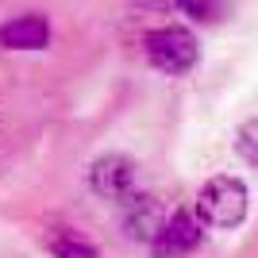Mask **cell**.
Returning <instances> with one entry per match:
<instances>
[{"mask_svg": "<svg viewBox=\"0 0 258 258\" xmlns=\"http://www.w3.org/2000/svg\"><path fill=\"white\" fill-rule=\"evenodd\" d=\"M162 220H166V205L151 193H127L119 201V227L135 243H151L158 235Z\"/></svg>", "mask_w": 258, "mask_h": 258, "instance_id": "5", "label": "cell"}, {"mask_svg": "<svg viewBox=\"0 0 258 258\" xmlns=\"http://www.w3.org/2000/svg\"><path fill=\"white\" fill-rule=\"evenodd\" d=\"M0 46L4 50H46L50 46V20L39 12H23L0 23Z\"/></svg>", "mask_w": 258, "mask_h": 258, "instance_id": "6", "label": "cell"}, {"mask_svg": "<svg viewBox=\"0 0 258 258\" xmlns=\"http://www.w3.org/2000/svg\"><path fill=\"white\" fill-rule=\"evenodd\" d=\"M143 54L154 70L170 77H181L189 74L197 62H201V43L197 35L181 23H166V27H154V31L143 35Z\"/></svg>", "mask_w": 258, "mask_h": 258, "instance_id": "2", "label": "cell"}, {"mask_svg": "<svg viewBox=\"0 0 258 258\" xmlns=\"http://www.w3.org/2000/svg\"><path fill=\"white\" fill-rule=\"evenodd\" d=\"M85 181L100 201H116L119 205L127 193H135V162L127 154H100V158L89 162Z\"/></svg>", "mask_w": 258, "mask_h": 258, "instance_id": "4", "label": "cell"}, {"mask_svg": "<svg viewBox=\"0 0 258 258\" xmlns=\"http://www.w3.org/2000/svg\"><path fill=\"white\" fill-rule=\"evenodd\" d=\"M235 154L247 162V166H254V170H258V116L254 119H243V123L235 127Z\"/></svg>", "mask_w": 258, "mask_h": 258, "instance_id": "8", "label": "cell"}, {"mask_svg": "<svg viewBox=\"0 0 258 258\" xmlns=\"http://www.w3.org/2000/svg\"><path fill=\"white\" fill-rule=\"evenodd\" d=\"M135 8H143V12H170V8H177V0H131Z\"/></svg>", "mask_w": 258, "mask_h": 258, "instance_id": "10", "label": "cell"}, {"mask_svg": "<svg viewBox=\"0 0 258 258\" xmlns=\"http://www.w3.org/2000/svg\"><path fill=\"white\" fill-rule=\"evenodd\" d=\"M250 212V193L247 185L231 177V173H216L201 185L197 193V220L205 227H216V231H231L247 220Z\"/></svg>", "mask_w": 258, "mask_h": 258, "instance_id": "1", "label": "cell"}, {"mask_svg": "<svg viewBox=\"0 0 258 258\" xmlns=\"http://www.w3.org/2000/svg\"><path fill=\"white\" fill-rule=\"evenodd\" d=\"M201 243H205V224L197 220V212L181 208V212H170L162 220L158 235L147 247H151L154 258H185V254H193Z\"/></svg>", "mask_w": 258, "mask_h": 258, "instance_id": "3", "label": "cell"}, {"mask_svg": "<svg viewBox=\"0 0 258 258\" xmlns=\"http://www.w3.org/2000/svg\"><path fill=\"white\" fill-rule=\"evenodd\" d=\"M177 8L193 16L197 23H216L224 16V0H177Z\"/></svg>", "mask_w": 258, "mask_h": 258, "instance_id": "9", "label": "cell"}, {"mask_svg": "<svg viewBox=\"0 0 258 258\" xmlns=\"http://www.w3.org/2000/svg\"><path fill=\"white\" fill-rule=\"evenodd\" d=\"M43 247L50 258H100V247L85 239L77 227H50L43 235Z\"/></svg>", "mask_w": 258, "mask_h": 258, "instance_id": "7", "label": "cell"}]
</instances>
